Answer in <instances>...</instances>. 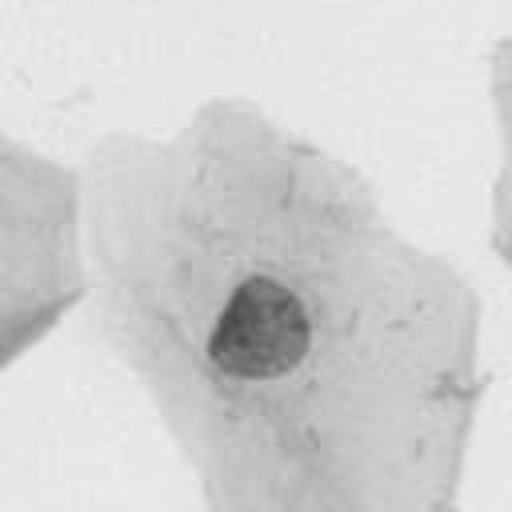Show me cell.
Wrapping results in <instances>:
<instances>
[{"label": "cell", "instance_id": "6da1fadb", "mask_svg": "<svg viewBox=\"0 0 512 512\" xmlns=\"http://www.w3.org/2000/svg\"><path fill=\"white\" fill-rule=\"evenodd\" d=\"M308 340L300 296L268 276H248L216 316L208 356L236 380H272L304 360Z\"/></svg>", "mask_w": 512, "mask_h": 512}]
</instances>
